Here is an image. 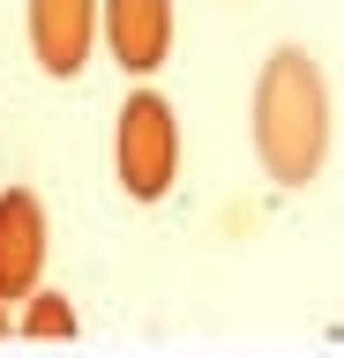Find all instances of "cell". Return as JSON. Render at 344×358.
Instances as JSON below:
<instances>
[{
    "label": "cell",
    "instance_id": "cell-7",
    "mask_svg": "<svg viewBox=\"0 0 344 358\" xmlns=\"http://www.w3.org/2000/svg\"><path fill=\"white\" fill-rule=\"evenodd\" d=\"M0 336H8V299H0Z\"/></svg>",
    "mask_w": 344,
    "mask_h": 358
},
{
    "label": "cell",
    "instance_id": "cell-2",
    "mask_svg": "<svg viewBox=\"0 0 344 358\" xmlns=\"http://www.w3.org/2000/svg\"><path fill=\"white\" fill-rule=\"evenodd\" d=\"M113 172L128 187V201H158L172 179H180V120L165 97H128L113 127Z\"/></svg>",
    "mask_w": 344,
    "mask_h": 358
},
{
    "label": "cell",
    "instance_id": "cell-5",
    "mask_svg": "<svg viewBox=\"0 0 344 358\" xmlns=\"http://www.w3.org/2000/svg\"><path fill=\"white\" fill-rule=\"evenodd\" d=\"M97 45V0H30V52L46 75H83Z\"/></svg>",
    "mask_w": 344,
    "mask_h": 358
},
{
    "label": "cell",
    "instance_id": "cell-3",
    "mask_svg": "<svg viewBox=\"0 0 344 358\" xmlns=\"http://www.w3.org/2000/svg\"><path fill=\"white\" fill-rule=\"evenodd\" d=\"M97 38L128 75H158L172 52V0H97Z\"/></svg>",
    "mask_w": 344,
    "mask_h": 358
},
{
    "label": "cell",
    "instance_id": "cell-4",
    "mask_svg": "<svg viewBox=\"0 0 344 358\" xmlns=\"http://www.w3.org/2000/svg\"><path fill=\"white\" fill-rule=\"evenodd\" d=\"M46 276V201L8 187L0 194V299H30Z\"/></svg>",
    "mask_w": 344,
    "mask_h": 358
},
{
    "label": "cell",
    "instance_id": "cell-6",
    "mask_svg": "<svg viewBox=\"0 0 344 358\" xmlns=\"http://www.w3.org/2000/svg\"><path fill=\"white\" fill-rule=\"evenodd\" d=\"M15 329L38 336V343H46V336H75V306H68V299H53V291H30V306H23Z\"/></svg>",
    "mask_w": 344,
    "mask_h": 358
},
{
    "label": "cell",
    "instance_id": "cell-1",
    "mask_svg": "<svg viewBox=\"0 0 344 358\" xmlns=\"http://www.w3.org/2000/svg\"><path fill=\"white\" fill-rule=\"evenodd\" d=\"M254 150L270 164V179L284 187H307L329 157V83L322 67L284 45L262 60V83H254Z\"/></svg>",
    "mask_w": 344,
    "mask_h": 358
}]
</instances>
